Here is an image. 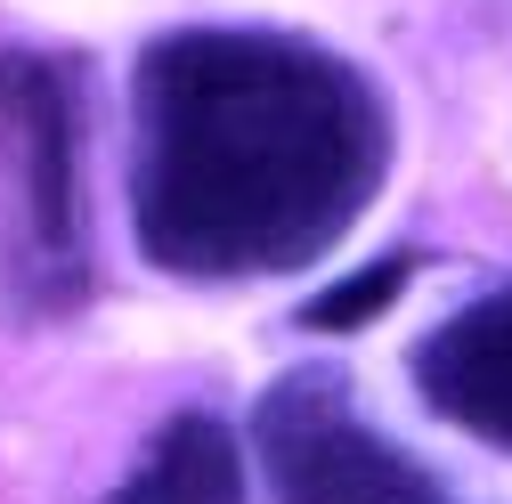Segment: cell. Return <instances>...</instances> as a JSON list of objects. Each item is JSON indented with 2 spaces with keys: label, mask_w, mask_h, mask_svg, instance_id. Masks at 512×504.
Returning a JSON list of instances; mask_svg holds the SVG:
<instances>
[{
  "label": "cell",
  "mask_w": 512,
  "mask_h": 504,
  "mask_svg": "<svg viewBox=\"0 0 512 504\" xmlns=\"http://www.w3.org/2000/svg\"><path fill=\"white\" fill-rule=\"evenodd\" d=\"M391 179V106L326 41L179 25L131 82V236L187 285L293 277Z\"/></svg>",
  "instance_id": "obj_1"
},
{
  "label": "cell",
  "mask_w": 512,
  "mask_h": 504,
  "mask_svg": "<svg viewBox=\"0 0 512 504\" xmlns=\"http://www.w3.org/2000/svg\"><path fill=\"white\" fill-rule=\"evenodd\" d=\"M0 171H9V293L25 318L90 301L82 228V98L49 49H0Z\"/></svg>",
  "instance_id": "obj_2"
},
{
  "label": "cell",
  "mask_w": 512,
  "mask_h": 504,
  "mask_svg": "<svg viewBox=\"0 0 512 504\" xmlns=\"http://www.w3.org/2000/svg\"><path fill=\"white\" fill-rule=\"evenodd\" d=\"M252 456L277 504H464L382 423L358 415L334 366H301L252 407Z\"/></svg>",
  "instance_id": "obj_3"
},
{
  "label": "cell",
  "mask_w": 512,
  "mask_h": 504,
  "mask_svg": "<svg viewBox=\"0 0 512 504\" xmlns=\"http://www.w3.org/2000/svg\"><path fill=\"white\" fill-rule=\"evenodd\" d=\"M415 391L456 431L512 448V285L464 301L447 326L415 342Z\"/></svg>",
  "instance_id": "obj_4"
},
{
  "label": "cell",
  "mask_w": 512,
  "mask_h": 504,
  "mask_svg": "<svg viewBox=\"0 0 512 504\" xmlns=\"http://www.w3.org/2000/svg\"><path fill=\"white\" fill-rule=\"evenodd\" d=\"M106 504H244L236 431L204 407H179L171 423H155V439L139 448V464L122 472V488Z\"/></svg>",
  "instance_id": "obj_5"
},
{
  "label": "cell",
  "mask_w": 512,
  "mask_h": 504,
  "mask_svg": "<svg viewBox=\"0 0 512 504\" xmlns=\"http://www.w3.org/2000/svg\"><path fill=\"white\" fill-rule=\"evenodd\" d=\"M407 277H415V261L407 252H391V261H374V269H358V277H342V285H326L301 318L317 326V334H350V326H366V318H382L399 293H407Z\"/></svg>",
  "instance_id": "obj_6"
}]
</instances>
